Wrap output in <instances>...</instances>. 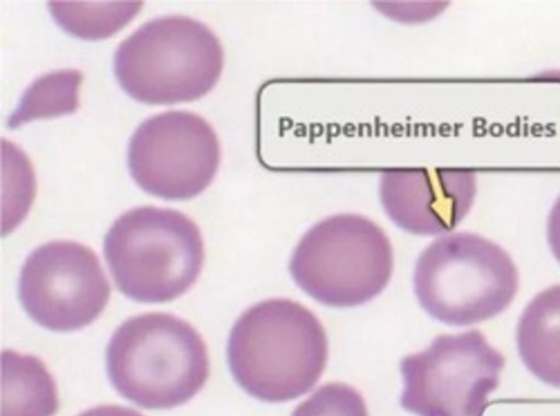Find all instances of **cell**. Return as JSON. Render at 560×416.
<instances>
[{"instance_id": "1", "label": "cell", "mask_w": 560, "mask_h": 416, "mask_svg": "<svg viewBox=\"0 0 560 416\" xmlns=\"http://www.w3.org/2000/svg\"><path fill=\"white\" fill-rule=\"evenodd\" d=\"M327 356L326 332L316 315L282 298L247 309L228 343L235 381L249 395L271 403L308 392L320 378Z\"/></svg>"}, {"instance_id": "2", "label": "cell", "mask_w": 560, "mask_h": 416, "mask_svg": "<svg viewBox=\"0 0 560 416\" xmlns=\"http://www.w3.org/2000/svg\"><path fill=\"white\" fill-rule=\"evenodd\" d=\"M106 366L116 391L144 408L186 403L209 374L200 334L180 317L160 312L125 321L109 339Z\"/></svg>"}, {"instance_id": "3", "label": "cell", "mask_w": 560, "mask_h": 416, "mask_svg": "<svg viewBox=\"0 0 560 416\" xmlns=\"http://www.w3.org/2000/svg\"><path fill=\"white\" fill-rule=\"evenodd\" d=\"M104 255L118 290L147 303L185 293L205 259L197 224L180 211L154 206L118 217L105 236Z\"/></svg>"}, {"instance_id": "4", "label": "cell", "mask_w": 560, "mask_h": 416, "mask_svg": "<svg viewBox=\"0 0 560 416\" xmlns=\"http://www.w3.org/2000/svg\"><path fill=\"white\" fill-rule=\"evenodd\" d=\"M224 62L219 38L184 15L153 19L124 39L114 55L122 90L145 104L191 102L218 82Z\"/></svg>"}, {"instance_id": "5", "label": "cell", "mask_w": 560, "mask_h": 416, "mask_svg": "<svg viewBox=\"0 0 560 416\" xmlns=\"http://www.w3.org/2000/svg\"><path fill=\"white\" fill-rule=\"evenodd\" d=\"M420 305L435 320L467 326L504 311L518 289L511 256L475 233L456 232L432 242L419 256L413 276Z\"/></svg>"}, {"instance_id": "6", "label": "cell", "mask_w": 560, "mask_h": 416, "mask_svg": "<svg viewBox=\"0 0 560 416\" xmlns=\"http://www.w3.org/2000/svg\"><path fill=\"white\" fill-rule=\"evenodd\" d=\"M388 236L372 220L335 215L314 224L293 251L289 269L295 284L329 307H355L386 287L393 271Z\"/></svg>"}, {"instance_id": "7", "label": "cell", "mask_w": 560, "mask_h": 416, "mask_svg": "<svg viewBox=\"0 0 560 416\" xmlns=\"http://www.w3.org/2000/svg\"><path fill=\"white\" fill-rule=\"evenodd\" d=\"M502 354L476 330L440 335L400 361V405L418 416H479L500 382Z\"/></svg>"}, {"instance_id": "8", "label": "cell", "mask_w": 560, "mask_h": 416, "mask_svg": "<svg viewBox=\"0 0 560 416\" xmlns=\"http://www.w3.org/2000/svg\"><path fill=\"white\" fill-rule=\"evenodd\" d=\"M212 126L186 111L154 115L132 134L128 167L145 193L168 200L192 198L212 182L220 164Z\"/></svg>"}, {"instance_id": "9", "label": "cell", "mask_w": 560, "mask_h": 416, "mask_svg": "<svg viewBox=\"0 0 560 416\" xmlns=\"http://www.w3.org/2000/svg\"><path fill=\"white\" fill-rule=\"evenodd\" d=\"M110 286L93 250L73 241H51L25 259L19 298L39 325L56 332L79 330L106 307Z\"/></svg>"}, {"instance_id": "10", "label": "cell", "mask_w": 560, "mask_h": 416, "mask_svg": "<svg viewBox=\"0 0 560 416\" xmlns=\"http://www.w3.org/2000/svg\"><path fill=\"white\" fill-rule=\"evenodd\" d=\"M476 190V174L465 167L388 169L378 188L388 218L417 235L452 231L469 212Z\"/></svg>"}, {"instance_id": "11", "label": "cell", "mask_w": 560, "mask_h": 416, "mask_svg": "<svg viewBox=\"0 0 560 416\" xmlns=\"http://www.w3.org/2000/svg\"><path fill=\"white\" fill-rule=\"evenodd\" d=\"M516 345L525 367L544 383L560 389V285L542 290L524 309Z\"/></svg>"}, {"instance_id": "12", "label": "cell", "mask_w": 560, "mask_h": 416, "mask_svg": "<svg viewBox=\"0 0 560 416\" xmlns=\"http://www.w3.org/2000/svg\"><path fill=\"white\" fill-rule=\"evenodd\" d=\"M57 386L44 362L13 350L2 353V416H54Z\"/></svg>"}, {"instance_id": "13", "label": "cell", "mask_w": 560, "mask_h": 416, "mask_svg": "<svg viewBox=\"0 0 560 416\" xmlns=\"http://www.w3.org/2000/svg\"><path fill=\"white\" fill-rule=\"evenodd\" d=\"M142 1H49L56 23L82 39L110 37L126 26L142 8Z\"/></svg>"}, {"instance_id": "14", "label": "cell", "mask_w": 560, "mask_h": 416, "mask_svg": "<svg viewBox=\"0 0 560 416\" xmlns=\"http://www.w3.org/2000/svg\"><path fill=\"white\" fill-rule=\"evenodd\" d=\"M83 73L77 69L57 70L36 79L23 93L8 127L15 129L34 119L74 113L79 107V90Z\"/></svg>"}, {"instance_id": "15", "label": "cell", "mask_w": 560, "mask_h": 416, "mask_svg": "<svg viewBox=\"0 0 560 416\" xmlns=\"http://www.w3.org/2000/svg\"><path fill=\"white\" fill-rule=\"evenodd\" d=\"M291 416H369L362 395L345 383H328L302 402Z\"/></svg>"}, {"instance_id": "16", "label": "cell", "mask_w": 560, "mask_h": 416, "mask_svg": "<svg viewBox=\"0 0 560 416\" xmlns=\"http://www.w3.org/2000/svg\"><path fill=\"white\" fill-rule=\"evenodd\" d=\"M547 240L553 256L560 263V196L553 204L548 217Z\"/></svg>"}, {"instance_id": "17", "label": "cell", "mask_w": 560, "mask_h": 416, "mask_svg": "<svg viewBox=\"0 0 560 416\" xmlns=\"http://www.w3.org/2000/svg\"><path fill=\"white\" fill-rule=\"evenodd\" d=\"M79 416H143L139 412L119 405H101L81 413Z\"/></svg>"}]
</instances>
